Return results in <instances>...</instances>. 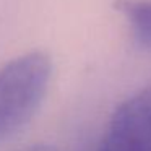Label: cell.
<instances>
[{"instance_id": "3957f363", "label": "cell", "mask_w": 151, "mask_h": 151, "mask_svg": "<svg viewBox=\"0 0 151 151\" xmlns=\"http://www.w3.org/2000/svg\"><path fill=\"white\" fill-rule=\"evenodd\" d=\"M114 7L127 18L137 46L151 49V0H117Z\"/></svg>"}, {"instance_id": "7a4b0ae2", "label": "cell", "mask_w": 151, "mask_h": 151, "mask_svg": "<svg viewBox=\"0 0 151 151\" xmlns=\"http://www.w3.org/2000/svg\"><path fill=\"white\" fill-rule=\"evenodd\" d=\"M98 151H151V86L114 111Z\"/></svg>"}, {"instance_id": "6da1fadb", "label": "cell", "mask_w": 151, "mask_h": 151, "mask_svg": "<svg viewBox=\"0 0 151 151\" xmlns=\"http://www.w3.org/2000/svg\"><path fill=\"white\" fill-rule=\"evenodd\" d=\"M52 62L44 52H29L0 67V143L31 120L49 88Z\"/></svg>"}, {"instance_id": "277c9868", "label": "cell", "mask_w": 151, "mask_h": 151, "mask_svg": "<svg viewBox=\"0 0 151 151\" xmlns=\"http://www.w3.org/2000/svg\"><path fill=\"white\" fill-rule=\"evenodd\" d=\"M18 151H59L50 145H44V143H37V145H28L24 148H20Z\"/></svg>"}]
</instances>
